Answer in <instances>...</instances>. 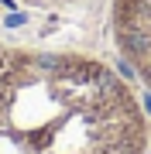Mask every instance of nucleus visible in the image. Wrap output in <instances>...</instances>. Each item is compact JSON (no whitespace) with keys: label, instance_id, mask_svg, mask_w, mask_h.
I'll return each mask as SVG.
<instances>
[{"label":"nucleus","instance_id":"1","mask_svg":"<svg viewBox=\"0 0 151 154\" xmlns=\"http://www.w3.org/2000/svg\"><path fill=\"white\" fill-rule=\"evenodd\" d=\"M148 120L110 65L0 48V154H144Z\"/></svg>","mask_w":151,"mask_h":154},{"label":"nucleus","instance_id":"2","mask_svg":"<svg viewBox=\"0 0 151 154\" xmlns=\"http://www.w3.org/2000/svg\"><path fill=\"white\" fill-rule=\"evenodd\" d=\"M113 34L124 62L151 89V0H113Z\"/></svg>","mask_w":151,"mask_h":154}]
</instances>
